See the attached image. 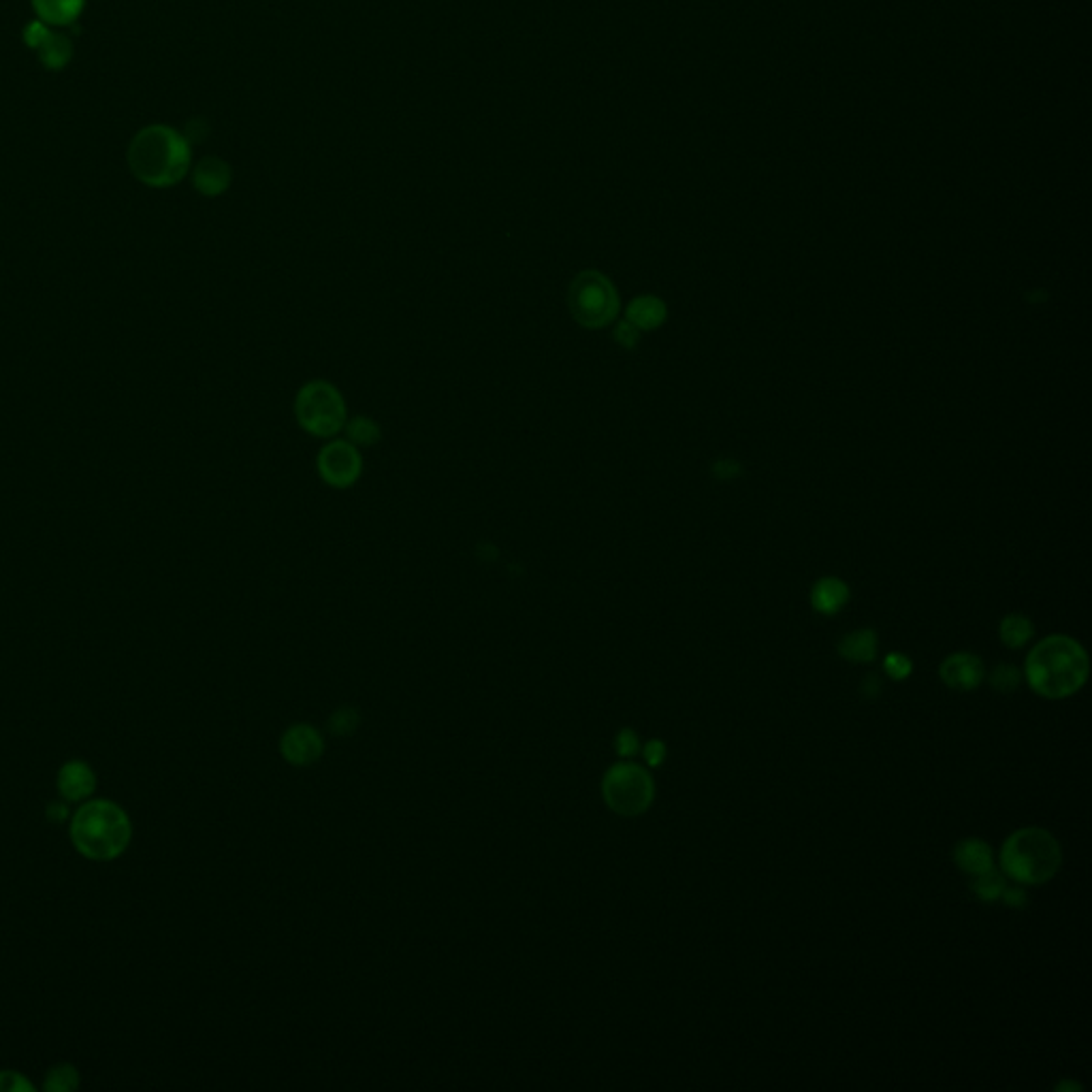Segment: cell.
Segmentation results:
<instances>
[{
    "instance_id": "6da1fadb",
    "label": "cell",
    "mask_w": 1092,
    "mask_h": 1092,
    "mask_svg": "<svg viewBox=\"0 0 1092 1092\" xmlns=\"http://www.w3.org/2000/svg\"><path fill=\"white\" fill-rule=\"evenodd\" d=\"M130 173L149 188H171L186 178L193 166V147L184 132L149 124L141 129L129 146Z\"/></svg>"
},
{
    "instance_id": "7a4b0ae2",
    "label": "cell",
    "mask_w": 1092,
    "mask_h": 1092,
    "mask_svg": "<svg viewBox=\"0 0 1092 1092\" xmlns=\"http://www.w3.org/2000/svg\"><path fill=\"white\" fill-rule=\"evenodd\" d=\"M1088 655L1069 636H1048L1032 649L1024 666L1031 689L1048 700L1073 696L1088 681Z\"/></svg>"
},
{
    "instance_id": "3957f363",
    "label": "cell",
    "mask_w": 1092,
    "mask_h": 1092,
    "mask_svg": "<svg viewBox=\"0 0 1092 1092\" xmlns=\"http://www.w3.org/2000/svg\"><path fill=\"white\" fill-rule=\"evenodd\" d=\"M130 820L110 800L83 805L71 822V839L81 856L90 860H113L130 843Z\"/></svg>"
},
{
    "instance_id": "277c9868",
    "label": "cell",
    "mask_w": 1092,
    "mask_h": 1092,
    "mask_svg": "<svg viewBox=\"0 0 1092 1092\" xmlns=\"http://www.w3.org/2000/svg\"><path fill=\"white\" fill-rule=\"evenodd\" d=\"M998 860L1007 877L1022 886H1041L1061 871L1063 849L1052 832L1020 828L1007 837Z\"/></svg>"
},
{
    "instance_id": "5b68a950",
    "label": "cell",
    "mask_w": 1092,
    "mask_h": 1092,
    "mask_svg": "<svg viewBox=\"0 0 1092 1092\" xmlns=\"http://www.w3.org/2000/svg\"><path fill=\"white\" fill-rule=\"evenodd\" d=\"M568 307L572 319L585 329H604L621 310L619 293L602 271L585 269L570 282Z\"/></svg>"
},
{
    "instance_id": "8992f818",
    "label": "cell",
    "mask_w": 1092,
    "mask_h": 1092,
    "mask_svg": "<svg viewBox=\"0 0 1092 1092\" xmlns=\"http://www.w3.org/2000/svg\"><path fill=\"white\" fill-rule=\"evenodd\" d=\"M295 419L310 436L329 440L346 427V402L331 382L310 380L295 397Z\"/></svg>"
},
{
    "instance_id": "52a82bcc",
    "label": "cell",
    "mask_w": 1092,
    "mask_h": 1092,
    "mask_svg": "<svg viewBox=\"0 0 1092 1092\" xmlns=\"http://www.w3.org/2000/svg\"><path fill=\"white\" fill-rule=\"evenodd\" d=\"M602 796L608 808L623 817L643 815L653 805V777L636 764H615L604 774Z\"/></svg>"
},
{
    "instance_id": "ba28073f",
    "label": "cell",
    "mask_w": 1092,
    "mask_h": 1092,
    "mask_svg": "<svg viewBox=\"0 0 1092 1092\" xmlns=\"http://www.w3.org/2000/svg\"><path fill=\"white\" fill-rule=\"evenodd\" d=\"M324 485L333 489H350L363 474V457L348 440H331L324 444L316 459Z\"/></svg>"
},
{
    "instance_id": "9c48e42d",
    "label": "cell",
    "mask_w": 1092,
    "mask_h": 1092,
    "mask_svg": "<svg viewBox=\"0 0 1092 1092\" xmlns=\"http://www.w3.org/2000/svg\"><path fill=\"white\" fill-rule=\"evenodd\" d=\"M939 677L949 689L956 691H971L981 685L983 677H986V668L978 655L973 653H954L941 664Z\"/></svg>"
},
{
    "instance_id": "30bf717a",
    "label": "cell",
    "mask_w": 1092,
    "mask_h": 1092,
    "mask_svg": "<svg viewBox=\"0 0 1092 1092\" xmlns=\"http://www.w3.org/2000/svg\"><path fill=\"white\" fill-rule=\"evenodd\" d=\"M282 755L295 766H310L322 754V738L310 725H295L282 737Z\"/></svg>"
},
{
    "instance_id": "8fae6325",
    "label": "cell",
    "mask_w": 1092,
    "mask_h": 1092,
    "mask_svg": "<svg viewBox=\"0 0 1092 1092\" xmlns=\"http://www.w3.org/2000/svg\"><path fill=\"white\" fill-rule=\"evenodd\" d=\"M233 182L231 165L220 156H205L193 166V186L203 197H220Z\"/></svg>"
},
{
    "instance_id": "7c38bea8",
    "label": "cell",
    "mask_w": 1092,
    "mask_h": 1092,
    "mask_svg": "<svg viewBox=\"0 0 1092 1092\" xmlns=\"http://www.w3.org/2000/svg\"><path fill=\"white\" fill-rule=\"evenodd\" d=\"M96 786V777L93 769L86 762H69L64 764L61 769V774H58V789H61L62 798L71 800H83L86 796H90L95 791Z\"/></svg>"
},
{
    "instance_id": "4fadbf2b",
    "label": "cell",
    "mask_w": 1092,
    "mask_h": 1092,
    "mask_svg": "<svg viewBox=\"0 0 1092 1092\" xmlns=\"http://www.w3.org/2000/svg\"><path fill=\"white\" fill-rule=\"evenodd\" d=\"M666 316H668V307L655 295H640L625 307V321H630L640 331L660 329Z\"/></svg>"
},
{
    "instance_id": "5bb4252c",
    "label": "cell",
    "mask_w": 1092,
    "mask_h": 1092,
    "mask_svg": "<svg viewBox=\"0 0 1092 1092\" xmlns=\"http://www.w3.org/2000/svg\"><path fill=\"white\" fill-rule=\"evenodd\" d=\"M849 598H852V594H849V587L845 585L843 581L835 579V577H826V579L817 581L811 589L813 611L820 613V615H826V616H832V615L843 611L849 602Z\"/></svg>"
},
{
    "instance_id": "9a60e30c",
    "label": "cell",
    "mask_w": 1092,
    "mask_h": 1092,
    "mask_svg": "<svg viewBox=\"0 0 1092 1092\" xmlns=\"http://www.w3.org/2000/svg\"><path fill=\"white\" fill-rule=\"evenodd\" d=\"M37 20L47 26H73L86 9V0H30Z\"/></svg>"
},
{
    "instance_id": "2e32d148",
    "label": "cell",
    "mask_w": 1092,
    "mask_h": 1092,
    "mask_svg": "<svg viewBox=\"0 0 1092 1092\" xmlns=\"http://www.w3.org/2000/svg\"><path fill=\"white\" fill-rule=\"evenodd\" d=\"M954 862L966 875H979L995 869L992 847L981 839H964L954 847Z\"/></svg>"
},
{
    "instance_id": "e0dca14e",
    "label": "cell",
    "mask_w": 1092,
    "mask_h": 1092,
    "mask_svg": "<svg viewBox=\"0 0 1092 1092\" xmlns=\"http://www.w3.org/2000/svg\"><path fill=\"white\" fill-rule=\"evenodd\" d=\"M877 647H879V640H877V633H875V630H856V632L845 633V636L841 638L837 651L847 662L869 664L875 660V657H877Z\"/></svg>"
},
{
    "instance_id": "ac0fdd59",
    "label": "cell",
    "mask_w": 1092,
    "mask_h": 1092,
    "mask_svg": "<svg viewBox=\"0 0 1092 1092\" xmlns=\"http://www.w3.org/2000/svg\"><path fill=\"white\" fill-rule=\"evenodd\" d=\"M39 62L45 66L47 71H62L73 58V41L64 32L52 30L47 39L37 49Z\"/></svg>"
},
{
    "instance_id": "d6986e66",
    "label": "cell",
    "mask_w": 1092,
    "mask_h": 1092,
    "mask_svg": "<svg viewBox=\"0 0 1092 1092\" xmlns=\"http://www.w3.org/2000/svg\"><path fill=\"white\" fill-rule=\"evenodd\" d=\"M1000 640H1003L1005 647L1010 649H1020L1029 643V640L1035 636V628H1032V623L1029 616L1024 615H1007L1003 621H1000Z\"/></svg>"
},
{
    "instance_id": "ffe728a7",
    "label": "cell",
    "mask_w": 1092,
    "mask_h": 1092,
    "mask_svg": "<svg viewBox=\"0 0 1092 1092\" xmlns=\"http://www.w3.org/2000/svg\"><path fill=\"white\" fill-rule=\"evenodd\" d=\"M344 429H346V436H348L346 440L350 442V444H355L356 448L378 444L380 438H382L380 425L373 419H368V416H355V419L346 421Z\"/></svg>"
},
{
    "instance_id": "44dd1931",
    "label": "cell",
    "mask_w": 1092,
    "mask_h": 1092,
    "mask_svg": "<svg viewBox=\"0 0 1092 1092\" xmlns=\"http://www.w3.org/2000/svg\"><path fill=\"white\" fill-rule=\"evenodd\" d=\"M1003 890H1005V877L995 869L975 875L971 881V892L979 900H983V903H995V900H998L1000 894H1003Z\"/></svg>"
},
{
    "instance_id": "7402d4cb",
    "label": "cell",
    "mask_w": 1092,
    "mask_h": 1092,
    "mask_svg": "<svg viewBox=\"0 0 1092 1092\" xmlns=\"http://www.w3.org/2000/svg\"><path fill=\"white\" fill-rule=\"evenodd\" d=\"M1022 672L1012 664H998L990 674V685L995 687L998 694H1012L1020 687Z\"/></svg>"
},
{
    "instance_id": "603a6c76",
    "label": "cell",
    "mask_w": 1092,
    "mask_h": 1092,
    "mask_svg": "<svg viewBox=\"0 0 1092 1092\" xmlns=\"http://www.w3.org/2000/svg\"><path fill=\"white\" fill-rule=\"evenodd\" d=\"M78 1086H79V1073L75 1071L71 1065L56 1066V1069L49 1071L45 1082V1090L54 1092H71Z\"/></svg>"
},
{
    "instance_id": "cb8c5ba5",
    "label": "cell",
    "mask_w": 1092,
    "mask_h": 1092,
    "mask_svg": "<svg viewBox=\"0 0 1092 1092\" xmlns=\"http://www.w3.org/2000/svg\"><path fill=\"white\" fill-rule=\"evenodd\" d=\"M358 721H361V717H358L355 708L344 706L331 715L329 730L336 737H350V735H355V730L358 728Z\"/></svg>"
},
{
    "instance_id": "d4e9b609",
    "label": "cell",
    "mask_w": 1092,
    "mask_h": 1092,
    "mask_svg": "<svg viewBox=\"0 0 1092 1092\" xmlns=\"http://www.w3.org/2000/svg\"><path fill=\"white\" fill-rule=\"evenodd\" d=\"M883 668H886L890 679L903 681V679L909 677V674H911L913 664H911V660H909V657L903 655V653H890V655L886 657V662H883Z\"/></svg>"
},
{
    "instance_id": "484cf974",
    "label": "cell",
    "mask_w": 1092,
    "mask_h": 1092,
    "mask_svg": "<svg viewBox=\"0 0 1092 1092\" xmlns=\"http://www.w3.org/2000/svg\"><path fill=\"white\" fill-rule=\"evenodd\" d=\"M49 32H52V26H47V24L41 22V20H32L26 24V28H24V32H22L24 43H26V47H30L32 52H35V49L47 39Z\"/></svg>"
},
{
    "instance_id": "4316f807",
    "label": "cell",
    "mask_w": 1092,
    "mask_h": 1092,
    "mask_svg": "<svg viewBox=\"0 0 1092 1092\" xmlns=\"http://www.w3.org/2000/svg\"><path fill=\"white\" fill-rule=\"evenodd\" d=\"M640 333H643V331L633 327V324H632L630 321H621L619 324H616L613 338H615V341H616V344H619L621 348L633 350V348L638 346V341H640Z\"/></svg>"
},
{
    "instance_id": "83f0119b",
    "label": "cell",
    "mask_w": 1092,
    "mask_h": 1092,
    "mask_svg": "<svg viewBox=\"0 0 1092 1092\" xmlns=\"http://www.w3.org/2000/svg\"><path fill=\"white\" fill-rule=\"evenodd\" d=\"M615 747H616V754L623 755V757L636 755V754L640 752V740H638V737H636V732L630 730V728L621 730L619 735H616Z\"/></svg>"
},
{
    "instance_id": "f1b7e54d",
    "label": "cell",
    "mask_w": 1092,
    "mask_h": 1092,
    "mask_svg": "<svg viewBox=\"0 0 1092 1092\" xmlns=\"http://www.w3.org/2000/svg\"><path fill=\"white\" fill-rule=\"evenodd\" d=\"M0 1090L3 1092H22V1090H32L30 1082H26V1078L20 1073H13V1071H3L0 1073Z\"/></svg>"
},
{
    "instance_id": "f546056e",
    "label": "cell",
    "mask_w": 1092,
    "mask_h": 1092,
    "mask_svg": "<svg viewBox=\"0 0 1092 1092\" xmlns=\"http://www.w3.org/2000/svg\"><path fill=\"white\" fill-rule=\"evenodd\" d=\"M1000 898H1003V903L1012 909H1024L1029 903V894L1022 888H1007L1005 886Z\"/></svg>"
},
{
    "instance_id": "4dcf8cb0",
    "label": "cell",
    "mask_w": 1092,
    "mask_h": 1092,
    "mask_svg": "<svg viewBox=\"0 0 1092 1092\" xmlns=\"http://www.w3.org/2000/svg\"><path fill=\"white\" fill-rule=\"evenodd\" d=\"M645 760L653 769H657L666 760V745L662 740H651V743L645 745Z\"/></svg>"
},
{
    "instance_id": "1f68e13d",
    "label": "cell",
    "mask_w": 1092,
    "mask_h": 1092,
    "mask_svg": "<svg viewBox=\"0 0 1092 1092\" xmlns=\"http://www.w3.org/2000/svg\"><path fill=\"white\" fill-rule=\"evenodd\" d=\"M713 474H715L717 478H721V480H730V478L738 477V474H740V465H738L737 461H732V459L717 461V463L713 465Z\"/></svg>"
},
{
    "instance_id": "d6a6232c",
    "label": "cell",
    "mask_w": 1092,
    "mask_h": 1092,
    "mask_svg": "<svg viewBox=\"0 0 1092 1092\" xmlns=\"http://www.w3.org/2000/svg\"><path fill=\"white\" fill-rule=\"evenodd\" d=\"M862 694L869 700H875L881 694V681L877 674H866L862 681Z\"/></svg>"
},
{
    "instance_id": "836d02e7",
    "label": "cell",
    "mask_w": 1092,
    "mask_h": 1092,
    "mask_svg": "<svg viewBox=\"0 0 1092 1092\" xmlns=\"http://www.w3.org/2000/svg\"><path fill=\"white\" fill-rule=\"evenodd\" d=\"M47 817L49 822H62L66 820V806L64 803H52L47 806Z\"/></svg>"
},
{
    "instance_id": "e575fe53",
    "label": "cell",
    "mask_w": 1092,
    "mask_h": 1092,
    "mask_svg": "<svg viewBox=\"0 0 1092 1092\" xmlns=\"http://www.w3.org/2000/svg\"><path fill=\"white\" fill-rule=\"evenodd\" d=\"M1056 1090H1058V1092H1063V1090H1082V1086H1080V1083H1075V1082H1063V1083H1058Z\"/></svg>"
}]
</instances>
